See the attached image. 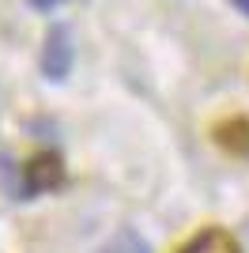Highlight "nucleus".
Returning <instances> with one entry per match:
<instances>
[{"mask_svg":"<svg viewBox=\"0 0 249 253\" xmlns=\"http://www.w3.org/2000/svg\"><path fill=\"white\" fill-rule=\"evenodd\" d=\"M61 178H64L61 159L53 155V151H38V155L27 163V170H23V193H27V197H38V193L61 185Z\"/></svg>","mask_w":249,"mask_h":253,"instance_id":"1","label":"nucleus"},{"mask_svg":"<svg viewBox=\"0 0 249 253\" xmlns=\"http://www.w3.org/2000/svg\"><path fill=\"white\" fill-rule=\"evenodd\" d=\"M72 68V45H68V31L57 27L49 31V42H45V53H42V72L49 80H64Z\"/></svg>","mask_w":249,"mask_h":253,"instance_id":"2","label":"nucleus"},{"mask_svg":"<svg viewBox=\"0 0 249 253\" xmlns=\"http://www.w3.org/2000/svg\"><path fill=\"white\" fill-rule=\"evenodd\" d=\"M177 253H242V250H238V238H234L230 231H223V227H208V231L193 234Z\"/></svg>","mask_w":249,"mask_h":253,"instance_id":"3","label":"nucleus"},{"mask_svg":"<svg viewBox=\"0 0 249 253\" xmlns=\"http://www.w3.org/2000/svg\"><path fill=\"white\" fill-rule=\"evenodd\" d=\"M242 4H246V8H249V0H242Z\"/></svg>","mask_w":249,"mask_h":253,"instance_id":"4","label":"nucleus"}]
</instances>
